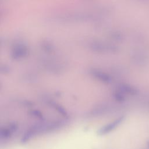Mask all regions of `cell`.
I'll use <instances>...</instances> for the list:
<instances>
[{"label":"cell","instance_id":"cell-9","mask_svg":"<svg viewBox=\"0 0 149 149\" xmlns=\"http://www.w3.org/2000/svg\"><path fill=\"white\" fill-rule=\"evenodd\" d=\"M31 115H33L34 116H35V117H36V118H40V119H41V118H42V117H43L42 113H41L40 111H37V110L31 111Z\"/></svg>","mask_w":149,"mask_h":149},{"label":"cell","instance_id":"cell-4","mask_svg":"<svg viewBox=\"0 0 149 149\" xmlns=\"http://www.w3.org/2000/svg\"><path fill=\"white\" fill-rule=\"evenodd\" d=\"M125 118V116H120L113 121H111V122L104 125L98 129L97 131V134L98 136H104L109 134L116 129L123 122Z\"/></svg>","mask_w":149,"mask_h":149},{"label":"cell","instance_id":"cell-3","mask_svg":"<svg viewBox=\"0 0 149 149\" xmlns=\"http://www.w3.org/2000/svg\"><path fill=\"white\" fill-rule=\"evenodd\" d=\"M29 54V48L23 43L15 44L11 49V57L15 60H20L26 58Z\"/></svg>","mask_w":149,"mask_h":149},{"label":"cell","instance_id":"cell-10","mask_svg":"<svg viewBox=\"0 0 149 149\" xmlns=\"http://www.w3.org/2000/svg\"><path fill=\"white\" fill-rule=\"evenodd\" d=\"M147 146H148V148H149V142H148V143H147Z\"/></svg>","mask_w":149,"mask_h":149},{"label":"cell","instance_id":"cell-6","mask_svg":"<svg viewBox=\"0 0 149 149\" xmlns=\"http://www.w3.org/2000/svg\"><path fill=\"white\" fill-rule=\"evenodd\" d=\"M17 129V126L16 123H11L7 126L2 128L0 132V137L1 139H8L11 137L14 132Z\"/></svg>","mask_w":149,"mask_h":149},{"label":"cell","instance_id":"cell-5","mask_svg":"<svg viewBox=\"0 0 149 149\" xmlns=\"http://www.w3.org/2000/svg\"><path fill=\"white\" fill-rule=\"evenodd\" d=\"M89 73L93 78L103 83L110 84L112 81V78L108 73L99 69H91Z\"/></svg>","mask_w":149,"mask_h":149},{"label":"cell","instance_id":"cell-2","mask_svg":"<svg viewBox=\"0 0 149 149\" xmlns=\"http://www.w3.org/2000/svg\"><path fill=\"white\" fill-rule=\"evenodd\" d=\"M89 46L92 51L98 53H109L117 51L115 45L103 41H93L90 42Z\"/></svg>","mask_w":149,"mask_h":149},{"label":"cell","instance_id":"cell-1","mask_svg":"<svg viewBox=\"0 0 149 149\" xmlns=\"http://www.w3.org/2000/svg\"><path fill=\"white\" fill-rule=\"evenodd\" d=\"M62 121H52L49 122H41L36 123L30 127L23 134L21 138L22 143H26L31 139L39 134L53 131L62 127Z\"/></svg>","mask_w":149,"mask_h":149},{"label":"cell","instance_id":"cell-8","mask_svg":"<svg viewBox=\"0 0 149 149\" xmlns=\"http://www.w3.org/2000/svg\"><path fill=\"white\" fill-rule=\"evenodd\" d=\"M50 104L58 112H59L62 116H65V117L67 116L68 113L66 111V110L62 106L59 105V104H56L55 102H51Z\"/></svg>","mask_w":149,"mask_h":149},{"label":"cell","instance_id":"cell-7","mask_svg":"<svg viewBox=\"0 0 149 149\" xmlns=\"http://www.w3.org/2000/svg\"><path fill=\"white\" fill-rule=\"evenodd\" d=\"M118 90L123 93L124 95H136L137 93V90L132 86L127 84H120L118 86Z\"/></svg>","mask_w":149,"mask_h":149}]
</instances>
